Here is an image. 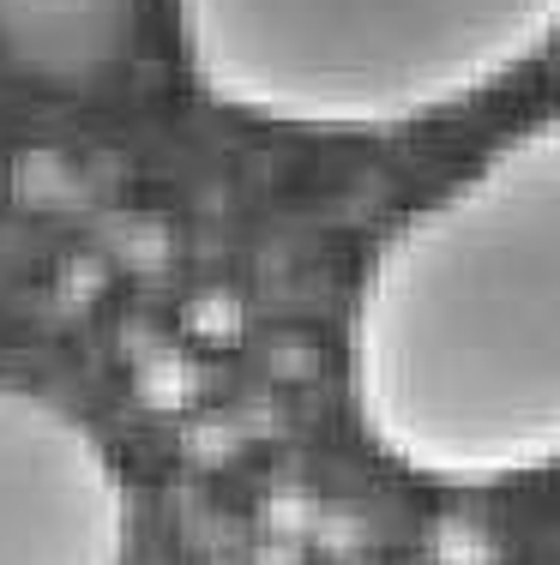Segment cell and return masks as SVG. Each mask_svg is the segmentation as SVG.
Here are the masks:
<instances>
[{
	"mask_svg": "<svg viewBox=\"0 0 560 565\" xmlns=\"http://www.w3.org/2000/svg\"><path fill=\"white\" fill-rule=\"evenodd\" d=\"M344 403L368 451L429 488L560 469V103L368 247Z\"/></svg>",
	"mask_w": 560,
	"mask_h": 565,
	"instance_id": "cell-1",
	"label": "cell"
},
{
	"mask_svg": "<svg viewBox=\"0 0 560 565\" xmlns=\"http://www.w3.org/2000/svg\"><path fill=\"white\" fill-rule=\"evenodd\" d=\"M211 109L296 139H385L560 43V0H169Z\"/></svg>",
	"mask_w": 560,
	"mask_h": 565,
	"instance_id": "cell-2",
	"label": "cell"
},
{
	"mask_svg": "<svg viewBox=\"0 0 560 565\" xmlns=\"http://www.w3.org/2000/svg\"><path fill=\"white\" fill-rule=\"evenodd\" d=\"M133 488L109 439L36 385L0 380V565H127Z\"/></svg>",
	"mask_w": 560,
	"mask_h": 565,
	"instance_id": "cell-3",
	"label": "cell"
},
{
	"mask_svg": "<svg viewBox=\"0 0 560 565\" xmlns=\"http://www.w3.org/2000/svg\"><path fill=\"white\" fill-rule=\"evenodd\" d=\"M0 19L31 43V55H91L115 19V0H0Z\"/></svg>",
	"mask_w": 560,
	"mask_h": 565,
	"instance_id": "cell-4",
	"label": "cell"
}]
</instances>
